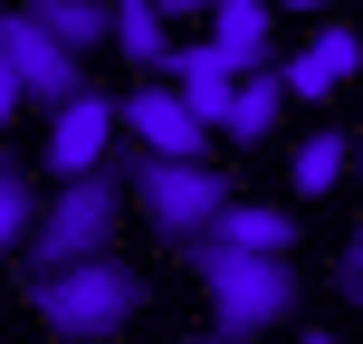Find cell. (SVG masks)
I'll return each instance as SVG.
<instances>
[{"label": "cell", "mask_w": 363, "mask_h": 344, "mask_svg": "<svg viewBox=\"0 0 363 344\" xmlns=\"http://www.w3.org/2000/svg\"><path fill=\"white\" fill-rule=\"evenodd\" d=\"M125 172H134V163H106V172H86V182H57V192L38 201V230H29V249H19L29 287H48V277L86 268V258H115V220H125Z\"/></svg>", "instance_id": "1"}, {"label": "cell", "mask_w": 363, "mask_h": 344, "mask_svg": "<svg viewBox=\"0 0 363 344\" xmlns=\"http://www.w3.org/2000/svg\"><path fill=\"white\" fill-rule=\"evenodd\" d=\"M201 268V296H211V326L230 344L249 335H277L296 326V306H306V277H296V258H239V249H191Z\"/></svg>", "instance_id": "2"}, {"label": "cell", "mask_w": 363, "mask_h": 344, "mask_svg": "<svg viewBox=\"0 0 363 344\" xmlns=\"http://www.w3.org/2000/svg\"><path fill=\"white\" fill-rule=\"evenodd\" d=\"M144 306H153V277L134 258H86V268L38 287V326L57 344H115V335H134Z\"/></svg>", "instance_id": "3"}, {"label": "cell", "mask_w": 363, "mask_h": 344, "mask_svg": "<svg viewBox=\"0 0 363 344\" xmlns=\"http://www.w3.org/2000/svg\"><path fill=\"white\" fill-rule=\"evenodd\" d=\"M134 201H144V220L163 230V249H201L211 239V220L230 211V172L220 163H134Z\"/></svg>", "instance_id": "4"}, {"label": "cell", "mask_w": 363, "mask_h": 344, "mask_svg": "<svg viewBox=\"0 0 363 344\" xmlns=\"http://www.w3.org/2000/svg\"><path fill=\"white\" fill-rule=\"evenodd\" d=\"M0 67L19 77V96H38V106H77V96H86V67H77L67 48H57L48 29H38L29 10H0Z\"/></svg>", "instance_id": "5"}, {"label": "cell", "mask_w": 363, "mask_h": 344, "mask_svg": "<svg viewBox=\"0 0 363 344\" xmlns=\"http://www.w3.org/2000/svg\"><path fill=\"white\" fill-rule=\"evenodd\" d=\"M115 134H125L115 96H96V87H86L77 106H57V115H48V134H38V172H57V182H86V172H106Z\"/></svg>", "instance_id": "6"}, {"label": "cell", "mask_w": 363, "mask_h": 344, "mask_svg": "<svg viewBox=\"0 0 363 344\" xmlns=\"http://www.w3.org/2000/svg\"><path fill=\"white\" fill-rule=\"evenodd\" d=\"M115 115H125V134L144 144V163H211V125H201L172 87H134V96H115Z\"/></svg>", "instance_id": "7"}, {"label": "cell", "mask_w": 363, "mask_h": 344, "mask_svg": "<svg viewBox=\"0 0 363 344\" xmlns=\"http://www.w3.org/2000/svg\"><path fill=\"white\" fill-rule=\"evenodd\" d=\"M163 87H172V96H182V106H191L211 134H230V96H239V67L211 48V38H182V48H172V67H163Z\"/></svg>", "instance_id": "8"}, {"label": "cell", "mask_w": 363, "mask_h": 344, "mask_svg": "<svg viewBox=\"0 0 363 344\" xmlns=\"http://www.w3.org/2000/svg\"><path fill=\"white\" fill-rule=\"evenodd\" d=\"M201 249H239V258H287L296 249V220L277 211V201H230V211L211 220V239Z\"/></svg>", "instance_id": "9"}, {"label": "cell", "mask_w": 363, "mask_h": 344, "mask_svg": "<svg viewBox=\"0 0 363 344\" xmlns=\"http://www.w3.org/2000/svg\"><path fill=\"white\" fill-rule=\"evenodd\" d=\"M211 48L230 57L239 77L277 67V10H258V0H220V10H211Z\"/></svg>", "instance_id": "10"}, {"label": "cell", "mask_w": 363, "mask_h": 344, "mask_svg": "<svg viewBox=\"0 0 363 344\" xmlns=\"http://www.w3.org/2000/svg\"><path fill=\"white\" fill-rule=\"evenodd\" d=\"M115 48H125V67H134V87H144V77H163L172 67V10L163 0H115Z\"/></svg>", "instance_id": "11"}, {"label": "cell", "mask_w": 363, "mask_h": 344, "mask_svg": "<svg viewBox=\"0 0 363 344\" xmlns=\"http://www.w3.org/2000/svg\"><path fill=\"white\" fill-rule=\"evenodd\" d=\"M29 19H38V29H48L57 48L77 57V67H86V57L115 38V10H106V0H29Z\"/></svg>", "instance_id": "12"}, {"label": "cell", "mask_w": 363, "mask_h": 344, "mask_svg": "<svg viewBox=\"0 0 363 344\" xmlns=\"http://www.w3.org/2000/svg\"><path fill=\"white\" fill-rule=\"evenodd\" d=\"M277 115H287V77H277V67L239 77V96H230V144H258V134H277Z\"/></svg>", "instance_id": "13"}, {"label": "cell", "mask_w": 363, "mask_h": 344, "mask_svg": "<svg viewBox=\"0 0 363 344\" xmlns=\"http://www.w3.org/2000/svg\"><path fill=\"white\" fill-rule=\"evenodd\" d=\"M345 172H354V134H306V144H296V172H287V182H296L306 201H325Z\"/></svg>", "instance_id": "14"}, {"label": "cell", "mask_w": 363, "mask_h": 344, "mask_svg": "<svg viewBox=\"0 0 363 344\" xmlns=\"http://www.w3.org/2000/svg\"><path fill=\"white\" fill-rule=\"evenodd\" d=\"M29 230H38V201H29V172L0 153V249H29Z\"/></svg>", "instance_id": "15"}, {"label": "cell", "mask_w": 363, "mask_h": 344, "mask_svg": "<svg viewBox=\"0 0 363 344\" xmlns=\"http://www.w3.org/2000/svg\"><path fill=\"white\" fill-rule=\"evenodd\" d=\"M277 77H287V106H315V96L335 87V67H325L315 48H306V57H277Z\"/></svg>", "instance_id": "16"}, {"label": "cell", "mask_w": 363, "mask_h": 344, "mask_svg": "<svg viewBox=\"0 0 363 344\" xmlns=\"http://www.w3.org/2000/svg\"><path fill=\"white\" fill-rule=\"evenodd\" d=\"M315 57H325L335 77H363V38H354V19H325V38H315Z\"/></svg>", "instance_id": "17"}, {"label": "cell", "mask_w": 363, "mask_h": 344, "mask_svg": "<svg viewBox=\"0 0 363 344\" xmlns=\"http://www.w3.org/2000/svg\"><path fill=\"white\" fill-rule=\"evenodd\" d=\"M335 287L363 296V220H354V239H345V258H335Z\"/></svg>", "instance_id": "18"}, {"label": "cell", "mask_w": 363, "mask_h": 344, "mask_svg": "<svg viewBox=\"0 0 363 344\" xmlns=\"http://www.w3.org/2000/svg\"><path fill=\"white\" fill-rule=\"evenodd\" d=\"M19 106H29V96H19V77L0 67V134H10V115H19Z\"/></svg>", "instance_id": "19"}, {"label": "cell", "mask_w": 363, "mask_h": 344, "mask_svg": "<svg viewBox=\"0 0 363 344\" xmlns=\"http://www.w3.org/2000/svg\"><path fill=\"white\" fill-rule=\"evenodd\" d=\"M296 344H335V335H325V326H306V335H296Z\"/></svg>", "instance_id": "20"}, {"label": "cell", "mask_w": 363, "mask_h": 344, "mask_svg": "<svg viewBox=\"0 0 363 344\" xmlns=\"http://www.w3.org/2000/svg\"><path fill=\"white\" fill-rule=\"evenodd\" d=\"M182 344H230V335H182Z\"/></svg>", "instance_id": "21"}, {"label": "cell", "mask_w": 363, "mask_h": 344, "mask_svg": "<svg viewBox=\"0 0 363 344\" xmlns=\"http://www.w3.org/2000/svg\"><path fill=\"white\" fill-rule=\"evenodd\" d=\"M354 163H363V125H354Z\"/></svg>", "instance_id": "22"}]
</instances>
